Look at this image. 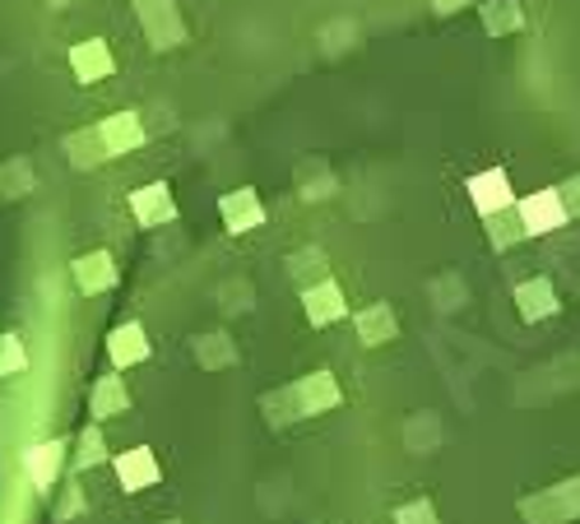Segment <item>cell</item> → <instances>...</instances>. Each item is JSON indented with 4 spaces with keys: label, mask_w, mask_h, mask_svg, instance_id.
<instances>
[{
    "label": "cell",
    "mask_w": 580,
    "mask_h": 524,
    "mask_svg": "<svg viewBox=\"0 0 580 524\" xmlns=\"http://www.w3.org/2000/svg\"><path fill=\"white\" fill-rule=\"evenodd\" d=\"M520 232L524 238H543V232L562 228L567 223V204H562V191H539L530 200H520Z\"/></svg>",
    "instance_id": "obj_1"
},
{
    "label": "cell",
    "mask_w": 580,
    "mask_h": 524,
    "mask_svg": "<svg viewBox=\"0 0 580 524\" xmlns=\"http://www.w3.org/2000/svg\"><path fill=\"white\" fill-rule=\"evenodd\" d=\"M117 478H121L126 492H144L163 478V464H158V455L149 451V445H136V451L117 455Z\"/></svg>",
    "instance_id": "obj_2"
},
{
    "label": "cell",
    "mask_w": 580,
    "mask_h": 524,
    "mask_svg": "<svg viewBox=\"0 0 580 524\" xmlns=\"http://www.w3.org/2000/svg\"><path fill=\"white\" fill-rule=\"evenodd\" d=\"M469 200H473V209H479V214H488V219H497L502 209H511L516 195H511L507 172H479V177L469 181Z\"/></svg>",
    "instance_id": "obj_3"
},
{
    "label": "cell",
    "mask_w": 580,
    "mask_h": 524,
    "mask_svg": "<svg viewBox=\"0 0 580 524\" xmlns=\"http://www.w3.org/2000/svg\"><path fill=\"white\" fill-rule=\"evenodd\" d=\"M61 460H66V445L61 441H42V445H33V451L23 455V474H29V483L38 492H51V487H57V478H61Z\"/></svg>",
    "instance_id": "obj_4"
},
{
    "label": "cell",
    "mask_w": 580,
    "mask_h": 524,
    "mask_svg": "<svg viewBox=\"0 0 580 524\" xmlns=\"http://www.w3.org/2000/svg\"><path fill=\"white\" fill-rule=\"evenodd\" d=\"M302 302H307L311 325H330V321H344L349 316V302H344V293H339V283H330V279L307 288Z\"/></svg>",
    "instance_id": "obj_5"
},
{
    "label": "cell",
    "mask_w": 580,
    "mask_h": 524,
    "mask_svg": "<svg viewBox=\"0 0 580 524\" xmlns=\"http://www.w3.org/2000/svg\"><path fill=\"white\" fill-rule=\"evenodd\" d=\"M108 357L112 366H136L149 357V339H144V325L140 321H126L108 334Z\"/></svg>",
    "instance_id": "obj_6"
},
{
    "label": "cell",
    "mask_w": 580,
    "mask_h": 524,
    "mask_svg": "<svg viewBox=\"0 0 580 524\" xmlns=\"http://www.w3.org/2000/svg\"><path fill=\"white\" fill-rule=\"evenodd\" d=\"M130 209H136V219H140L144 228H158V223H172V219H177L172 191L163 187V181H153V187L136 191V200H130Z\"/></svg>",
    "instance_id": "obj_7"
},
{
    "label": "cell",
    "mask_w": 580,
    "mask_h": 524,
    "mask_svg": "<svg viewBox=\"0 0 580 524\" xmlns=\"http://www.w3.org/2000/svg\"><path fill=\"white\" fill-rule=\"evenodd\" d=\"M516 306L524 321H548L558 311V293H552L548 279H524V283H516Z\"/></svg>",
    "instance_id": "obj_8"
},
{
    "label": "cell",
    "mask_w": 580,
    "mask_h": 524,
    "mask_svg": "<svg viewBox=\"0 0 580 524\" xmlns=\"http://www.w3.org/2000/svg\"><path fill=\"white\" fill-rule=\"evenodd\" d=\"M74 283H79V293H102V288H112V283H117L112 255H108V251L79 255V260H74Z\"/></svg>",
    "instance_id": "obj_9"
},
{
    "label": "cell",
    "mask_w": 580,
    "mask_h": 524,
    "mask_svg": "<svg viewBox=\"0 0 580 524\" xmlns=\"http://www.w3.org/2000/svg\"><path fill=\"white\" fill-rule=\"evenodd\" d=\"M126 409H130L126 381H121V376H98L93 390H89V413L102 423V417H117V413H126Z\"/></svg>",
    "instance_id": "obj_10"
},
{
    "label": "cell",
    "mask_w": 580,
    "mask_h": 524,
    "mask_svg": "<svg viewBox=\"0 0 580 524\" xmlns=\"http://www.w3.org/2000/svg\"><path fill=\"white\" fill-rule=\"evenodd\" d=\"M219 214H223L228 232H251V228H260V219H266V209H260L256 191H237V195L219 200Z\"/></svg>",
    "instance_id": "obj_11"
},
{
    "label": "cell",
    "mask_w": 580,
    "mask_h": 524,
    "mask_svg": "<svg viewBox=\"0 0 580 524\" xmlns=\"http://www.w3.org/2000/svg\"><path fill=\"white\" fill-rule=\"evenodd\" d=\"M70 66H74V74L84 84H98L102 74H112V57H108V47H102V42H79L70 51Z\"/></svg>",
    "instance_id": "obj_12"
},
{
    "label": "cell",
    "mask_w": 580,
    "mask_h": 524,
    "mask_svg": "<svg viewBox=\"0 0 580 524\" xmlns=\"http://www.w3.org/2000/svg\"><path fill=\"white\" fill-rule=\"evenodd\" d=\"M394 330H400V325H394V311H390L386 302H381V306H372V311H362V316H358V339H362L367 349L390 344Z\"/></svg>",
    "instance_id": "obj_13"
},
{
    "label": "cell",
    "mask_w": 580,
    "mask_h": 524,
    "mask_svg": "<svg viewBox=\"0 0 580 524\" xmlns=\"http://www.w3.org/2000/svg\"><path fill=\"white\" fill-rule=\"evenodd\" d=\"M293 395L302 400V413H321V409H330V404H339V390H334V381H330V372H316L311 381H302Z\"/></svg>",
    "instance_id": "obj_14"
},
{
    "label": "cell",
    "mask_w": 580,
    "mask_h": 524,
    "mask_svg": "<svg viewBox=\"0 0 580 524\" xmlns=\"http://www.w3.org/2000/svg\"><path fill=\"white\" fill-rule=\"evenodd\" d=\"M108 460V445H102V432L98 427H84L79 432V451H74V468H93Z\"/></svg>",
    "instance_id": "obj_15"
},
{
    "label": "cell",
    "mask_w": 580,
    "mask_h": 524,
    "mask_svg": "<svg viewBox=\"0 0 580 524\" xmlns=\"http://www.w3.org/2000/svg\"><path fill=\"white\" fill-rule=\"evenodd\" d=\"M23 344H19V334H0V376H19L23 372Z\"/></svg>",
    "instance_id": "obj_16"
},
{
    "label": "cell",
    "mask_w": 580,
    "mask_h": 524,
    "mask_svg": "<svg viewBox=\"0 0 580 524\" xmlns=\"http://www.w3.org/2000/svg\"><path fill=\"white\" fill-rule=\"evenodd\" d=\"M394 524H441V520H437L432 502H409V506L394 511Z\"/></svg>",
    "instance_id": "obj_17"
},
{
    "label": "cell",
    "mask_w": 580,
    "mask_h": 524,
    "mask_svg": "<svg viewBox=\"0 0 580 524\" xmlns=\"http://www.w3.org/2000/svg\"><path fill=\"white\" fill-rule=\"evenodd\" d=\"M552 502H558V511H562V515H580V478L562 483L558 492H552Z\"/></svg>",
    "instance_id": "obj_18"
},
{
    "label": "cell",
    "mask_w": 580,
    "mask_h": 524,
    "mask_svg": "<svg viewBox=\"0 0 580 524\" xmlns=\"http://www.w3.org/2000/svg\"><path fill=\"white\" fill-rule=\"evenodd\" d=\"M74 511H79V492H70V496H66V506H61V511H57V515H61V520H66V515H74Z\"/></svg>",
    "instance_id": "obj_19"
}]
</instances>
